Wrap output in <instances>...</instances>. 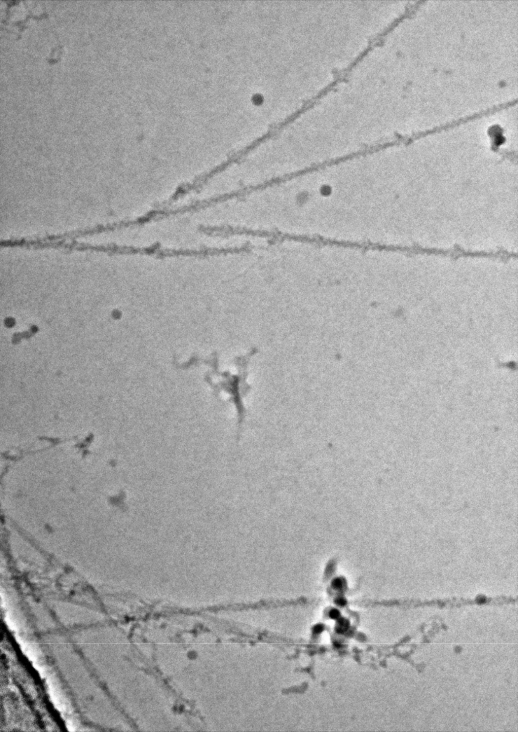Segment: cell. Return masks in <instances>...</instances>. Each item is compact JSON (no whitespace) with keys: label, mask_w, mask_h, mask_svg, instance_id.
<instances>
[{"label":"cell","mask_w":518,"mask_h":732,"mask_svg":"<svg viewBox=\"0 0 518 732\" xmlns=\"http://www.w3.org/2000/svg\"><path fill=\"white\" fill-rule=\"evenodd\" d=\"M339 615H340V614H339V612H338V611H332V612L330 613V616H332V618H337V616H338Z\"/></svg>","instance_id":"cell-2"},{"label":"cell","mask_w":518,"mask_h":732,"mask_svg":"<svg viewBox=\"0 0 518 732\" xmlns=\"http://www.w3.org/2000/svg\"><path fill=\"white\" fill-rule=\"evenodd\" d=\"M255 353L256 349L254 348L246 355L239 356L234 360V362L238 369V373L236 375L232 374L230 372H220L219 371L218 355L216 352L213 353L211 356L205 359L193 356L187 362L183 363H175V365L178 369L183 370H188L195 367V366L203 364L209 366L210 370L205 374V381L214 390L216 395H219L220 391L225 392L228 395H230L231 397L229 400L233 402L237 408L238 417L237 440H239L241 427L245 417V409L243 405L242 398L245 396L250 390V386L246 381L247 377L248 363L251 357H252Z\"/></svg>","instance_id":"cell-1"}]
</instances>
